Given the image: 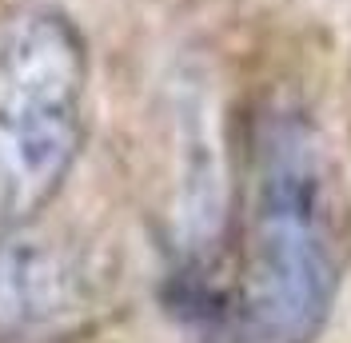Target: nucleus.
I'll use <instances>...</instances> for the list:
<instances>
[{
	"label": "nucleus",
	"instance_id": "1",
	"mask_svg": "<svg viewBox=\"0 0 351 343\" xmlns=\"http://www.w3.org/2000/svg\"><path fill=\"white\" fill-rule=\"evenodd\" d=\"M351 215L324 132L295 108H271L252 128L247 228L232 343H315L343 268Z\"/></svg>",
	"mask_w": 351,
	"mask_h": 343
},
{
	"label": "nucleus",
	"instance_id": "2",
	"mask_svg": "<svg viewBox=\"0 0 351 343\" xmlns=\"http://www.w3.org/2000/svg\"><path fill=\"white\" fill-rule=\"evenodd\" d=\"M88 48L64 12L0 21V224H28L84 148Z\"/></svg>",
	"mask_w": 351,
	"mask_h": 343
},
{
	"label": "nucleus",
	"instance_id": "3",
	"mask_svg": "<svg viewBox=\"0 0 351 343\" xmlns=\"http://www.w3.org/2000/svg\"><path fill=\"white\" fill-rule=\"evenodd\" d=\"M84 303V272L60 244L28 224H0V331L21 335L60 323Z\"/></svg>",
	"mask_w": 351,
	"mask_h": 343
}]
</instances>
